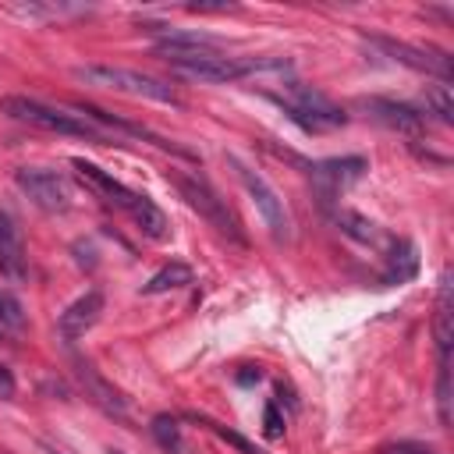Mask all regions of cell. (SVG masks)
<instances>
[{"label": "cell", "instance_id": "6da1fadb", "mask_svg": "<svg viewBox=\"0 0 454 454\" xmlns=\"http://www.w3.org/2000/svg\"><path fill=\"white\" fill-rule=\"evenodd\" d=\"M0 110L18 121V124H28V128H39V131H53V135H71V138H89V142H106V131H99L89 117L82 114H67L60 106H50L43 99H32V96H4L0 99Z\"/></svg>", "mask_w": 454, "mask_h": 454}, {"label": "cell", "instance_id": "7a4b0ae2", "mask_svg": "<svg viewBox=\"0 0 454 454\" xmlns=\"http://www.w3.org/2000/svg\"><path fill=\"white\" fill-rule=\"evenodd\" d=\"M78 82L85 85H96V89H110V92H124V96H135V99H153V103H170V106H181V96L170 82L163 78H153V74H142V71H131V67H114V64H78L71 71Z\"/></svg>", "mask_w": 454, "mask_h": 454}, {"label": "cell", "instance_id": "3957f363", "mask_svg": "<svg viewBox=\"0 0 454 454\" xmlns=\"http://www.w3.org/2000/svg\"><path fill=\"white\" fill-rule=\"evenodd\" d=\"M170 184L177 188V195H181L213 231H220L223 238L245 245V227H241V220L234 216V209L227 206V199H220V192L209 184L206 174H199V170H192V174L170 170Z\"/></svg>", "mask_w": 454, "mask_h": 454}, {"label": "cell", "instance_id": "277c9868", "mask_svg": "<svg viewBox=\"0 0 454 454\" xmlns=\"http://www.w3.org/2000/svg\"><path fill=\"white\" fill-rule=\"evenodd\" d=\"M227 163L234 167V174H238V181H241V188L248 192V199H252V206H255V213L262 216V223H266V231H270V238L273 241H291V234H294V223H291V213H287V206H284V199H280V192L255 170V167H248V163H241L238 156H227Z\"/></svg>", "mask_w": 454, "mask_h": 454}, {"label": "cell", "instance_id": "5b68a950", "mask_svg": "<svg viewBox=\"0 0 454 454\" xmlns=\"http://www.w3.org/2000/svg\"><path fill=\"white\" fill-rule=\"evenodd\" d=\"M280 103H284L287 117H291L294 124H301L305 131H333V128H344V124H348V114H344L333 99H326L319 89L301 85V82H294V78L284 82Z\"/></svg>", "mask_w": 454, "mask_h": 454}, {"label": "cell", "instance_id": "8992f818", "mask_svg": "<svg viewBox=\"0 0 454 454\" xmlns=\"http://www.w3.org/2000/svg\"><path fill=\"white\" fill-rule=\"evenodd\" d=\"M167 67L177 74V78H188V82H241L248 74L245 60H234V57H223V53H213V50H195V53H163Z\"/></svg>", "mask_w": 454, "mask_h": 454}, {"label": "cell", "instance_id": "52a82bcc", "mask_svg": "<svg viewBox=\"0 0 454 454\" xmlns=\"http://www.w3.org/2000/svg\"><path fill=\"white\" fill-rule=\"evenodd\" d=\"M369 43L376 50H383L390 60L411 67V71H426L440 82H450V57L436 46H415V43H404V39H390V35H369Z\"/></svg>", "mask_w": 454, "mask_h": 454}, {"label": "cell", "instance_id": "ba28073f", "mask_svg": "<svg viewBox=\"0 0 454 454\" xmlns=\"http://www.w3.org/2000/svg\"><path fill=\"white\" fill-rule=\"evenodd\" d=\"M369 170L365 156H333V160H319L309 167V177H312V188L319 195L323 206H330L344 188H351L362 174Z\"/></svg>", "mask_w": 454, "mask_h": 454}, {"label": "cell", "instance_id": "9c48e42d", "mask_svg": "<svg viewBox=\"0 0 454 454\" xmlns=\"http://www.w3.org/2000/svg\"><path fill=\"white\" fill-rule=\"evenodd\" d=\"M14 181L46 213H64L71 206V188H67V181L57 170H46V167H18L14 170Z\"/></svg>", "mask_w": 454, "mask_h": 454}, {"label": "cell", "instance_id": "30bf717a", "mask_svg": "<svg viewBox=\"0 0 454 454\" xmlns=\"http://www.w3.org/2000/svg\"><path fill=\"white\" fill-rule=\"evenodd\" d=\"M369 121H376V124H383V128H390V131H401V135H422L426 131V117L415 110V106H408V103H397V99H383V96H369V99H358L355 103Z\"/></svg>", "mask_w": 454, "mask_h": 454}, {"label": "cell", "instance_id": "8fae6325", "mask_svg": "<svg viewBox=\"0 0 454 454\" xmlns=\"http://www.w3.org/2000/svg\"><path fill=\"white\" fill-rule=\"evenodd\" d=\"M71 365H74L71 372H74L78 387L85 390V397H89V401H92L99 411H106V415H114V419H128V401H124V394H121L114 383H106L92 362L74 358Z\"/></svg>", "mask_w": 454, "mask_h": 454}, {"label": "cell", "instance_id": "7c38bea8", "mask_svg": "<svg viewBox=\"0 0 454 454\" xmlns=\"http://www.w3.org/2000/svg\"><path fill=\"white\" fill-rule=\"evenodd\" d=\"M103 291H85L82 298H74L60 316H57V333L71 344V340H78V337H85L96 323H99V316H103Z\"/></svg>", "mask_w": 454, "mask_h": 454}, {"label": "cell", "instance_id": "4fadbf2b", "mask_svg": "<svg viewBox=\"0 0 454 454\" xmlns=\"http://www.w3.org/2000/svg\"><path fill=\"white\" fill-rule=\"evenodd\" d=\"M71 167H74L78 181H82L96 199H103V202H110V206H117V209H128V206H131L135 192H131V188H124L114 174L99 170L96 163H89V160H82V156H74V160H71Z\"/></svg>", "mask_w": 454, "mask_h": 454}, {"label": "cell", "instance_id": "5bb4252c", "mask_svg": "<svg viewBox=\"0 0 454 454\" xmlns=\"http://www.w3.org/2000/svg\"><path fill=\"white\" fill-rule=\"evenodd\" d=\"M0 273L11 280L25 277V241H21L18 223L4 209H0Z\"/></svg>", "mask_w": 454, "mask_h": 454}, {"label": "cell", "instance_id": "9a60e30c", "mask_svg": "<svg viewBox=\"0 0 454 454\" xmlns=\"http://www.w3.org/2000/svg\"><path fill=\"white\" fill-rule=\"evenodd\" d=\"M433 337H436V355H440V369H450V273L440 277V294H436V316H433Z\"/></svg>", "mask_w": 454, "mask_h": 454}, {"label": "cell", "instance_id": "2e32d148", "mask_svg": "<svg viewBox=\"0 0 454 454\" xmlns=\"http://www.w3.org/2000/svg\"><path fill=\"white\" fill-rule=\"evenodd\" d=\"M128 213H131L135 227H138V231H142L149 241H167V234H170V223H167L163 209H160V206H156L149 195H138V192H135V199H131Z\"/></svg>", "mask_w": 454, "mask_h": 454}, {"label": "cell", "instance_id": "e0dca14e", "mask_svg": "<svg viewBox=\"0 0 454 454\" xmlns=\"http://www.w3.org/2000/svg\"><path fill=\"white\" fill-rule=\"evenodd\" d=\"M419 273V252L411 241H394L387 252V270H383V284H404Z\"/></svg>", "mask_w": 454, "mask_h": 454}, {"label": "cell", "instance_id": "ac0fdd59", "mask_svg": "<svg viewBox=\"0 0 454 454\" xmlns=\"http://www.w3.org/2000/svg\"><path fill=\"white\" fill-rule=\"evenodd\" d=\"M195 280L192 266L188 262H170L163 266L160 273H153L145 284H142V294H163V291H177V287H188Z\"/></svg>", "mask_w": 454, "mask_h": 454}, {"label": "cell", "instance_id": "d6986e66", "mask_svg": "<svg viewBox=\"0 0 454 454\" xmlns=\"http://www.w3.org/2000/svg\"><path fill=\"white\" fill-rule=\"evenodd\" d=\"M333 223H337L348 238H355V241H365V245H376V241H380V227H376L369 216L355 213V209H337V213H333Z\"/></svg>", "mask_w": 454, "mask_h": 454}, {"label": "cell", "instance_id": "ffe728a7", "mask_svg": "<svg viewBox=\"0 0 454 454\" xmlns=\"http://www.w3.org/2000/svg\"><path fill=\"white\" fill-rule=\"evenodd\" d=\"M149 433H153V440H156L163 450H170V454H188V443H184V436H181V422H177L174 415H156V419L149 422Z\"/></svg>", "mask_w": 454, "mask_h": 454}, {"label": "cell", "instance_id": "44dd1931", "mask_svg": "<svg viewBox=\"0 0 454 454\" xmlns=\"http://www.w3.org/2000/svg\"><path fill=\"white\" fill-rule=\"evenodd\" d=\"M422 103H426V114H433L440 124H454V96H450V85H447V82L426 85ZM426 114H422V117H426Z\"/></svg>", "mask_w": 454, "mask_h": 454}, {"label": "cell", "instance_id": "7402d4cb", "mask_svg": "<svg viewBox=\"0 0 454 454\" xmlns=\"http://www.w3.org/2000/svg\"><path fill=\"white\" fill-rule=\"evenodd\" d=\"M25 323H28V316H25L21 301H18L11 291H0V330H7V333H21Z\"/></svg>", "mask_w": 454, "mask_h": 454}, {"label": "cell", "instance_id": "603a6c76", "mask_svg": "<svg viewBox=\"0 0 454 454\" xmlns=\"http://www.w3.org/2000/svg\"><path fill=\"white\" fill-rule=\"evenodd\" d=\"M262 433H266L270 440H277V436H284V415H280V408H277V401H270V404L262 408Z\"/></svg>", "mask_w": 454, "mask_h": 454}, {"label": "cell", "instance_id": "cb8c5ba5", "mask_svg": "<svg viewBox=\"0 0 454 454\" xmlns=\"http://www.w3.org/2000/svg\"><path fill=\"white\" fill-rule=\"evenodd\" d=\"M202 422H206V426H209V429H213V433H216V436H223V440H227V443H234V447H238V450H241V454H262V450H259V447H252V443H248V440H245V436H238V433H234V429H227V426H220V422H209V419H202Z\"/></svg>", "mask_w": 454, "mask_h": 454}, {"label": "cell", "instance_id": "d4e9b609", "mask_svg": "<svg viewBox=\"0 0 454 454\" xmlns=\"http://www.w3.org/2000/svg\"><path fill=\"white\" fill-rule=\"evenodd\" d=\"M18 394V383H14V372L0 362V401H11Z\"/></svg>", "mask_w": 454, "mask_h": 454}, {"label": "cell", "instance_id": "484cf974", "mask_svg": "<svg viewBox=\"0 0 454 454\" xmlns=\"http://www.w3.org/2000/svg\"><path fill=\"white\" fill-rule=\"evenodd\" d=\"M387 454H433L429 447H419V443H397V447H390Z\"/></svg>", "mask_w": 454, "mask_h": 454}, {"label": "cell", "instance_id": "4316f807", "mask_svg": "<svg viewBox=\"0 0 454 454\" xmlns=\"http://www.w3.org/2000/svg\"><path fill=\"white\" fill-rule=\"evenodd\" d=\"M46 450H50V454H64V450H57V447H46Z\"/></svg>", "mask_w": 454, "mask_h": 454}, {"label": "cell", "instance_id": "83f0119b", "mask_svg": "<svg viewBox=\"0 0 454 454\" xmlns=\"http://www.w3.org/2000/svg\"><path fill=\"white\" fill-rule=\"evenodd\" d=\"M106 454H124V450H106Z\"/></svg>", "mask_w": 454, "mask_h": 454}]
</instances>
